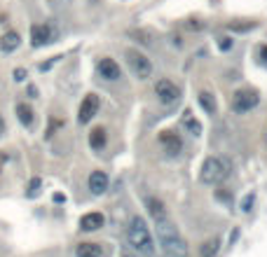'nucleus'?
Listing matches in <instances>:
<instances>
[{
    "label": "nucleus",
    "instance_id": "1",
    "mask_svg": "<svg viewBox=\"0 0 267 257\" xmlns=\"http://www.w3.org/2000/svg\"><path fill=\"white\" fill-rule=\"evenodd\" d=\"M157 227V241H160V248L167 252L169 257H185L190 252L185 239L181 236V231L176 229V224L171 220H162V222H155Z\"/></svg>",
    "mask_w": 267,
    "mask_h": 257
},
{
    "label": "nucleus",
    "instance_id": "2",
    "mask_svg": "<svg viewBox=\"0 0 267 257\" xmlns=\"http://www.w3.org/2000/svg\"><path fill=\"white\" fill-rule=\"evenodd\" d=\"M127 241L129 246L136 250V255L141 257H155V241H152V234L148 229V224H145L143 218H131L127 227Z\"/></svg>",
    "mask_w": 267,
    "mask_h": 257
},
{
    "label": "nucleus",
    "instance_id": "3",
    "mask_svg": "<svg viewBox=\"0 0 267 257\" xmlns=\"http://www.w3.org/2000/svg\"><path fill=\"white\" fill-rule=\"evenodd\" d=\"M232 173V164H230L225 157H206L204 164L199 169V180L204 185H220L225 182Z\"/></svg>",
    "mask_w": 267,
    "mask_h": 257
},
{
    "label": "nucleus",
    "instance_id": "4",
    "mask_svg": "<svg viewBox=\"0 0 267 257\" xmlns=\"http://www.w3.org/2000/svg\"><path fill=\"white\" fill-rule=\"evenodd\" d=\"M124 56H127V63H129V68H131V73L139 77V80H148V77L152 75V63L143 52L127 50L124 52Z\"/></svg>",
    "mask_w": 267,
    "mask_h": 257
},
{
    "label": "nucleus",
    "instance_id": "5",
    "mask_svg": "<svg viewBox=\"0 0 267 257\" xmlns=\"http://www.w3.org/2000/svg\"><path fill=\"white\" fill-rule=\"evenodd\" d=\"M258 103H260V94L251 87L239 89V91H234V96H232V110L234 112H239V115L251 112Z\"/></svg>",
    "mask_w": 267,
    "mask_h": 257
},
{
    "label": "nucleus",
    "instance_id": "6",
    "mask_svg": "<svg viewBox=\"0 0 267 257\" xmlns=\"http://www.w3.org/2000/svg\"><path fill=\"white\" fill-rule=\"evenodd\" d=\"M155 96L162 105H173L178 99H181V89H178L171 80L162 77V80H157V84H155Z\"/></svg>",
    "mask_w": 267,
    "mask_h": 257
},
{
    "label": "nucleus",
    "instance_id": "7",
    "mask_svg": "<svg viewBox=\"0 0 267 257\" xmlns=\"http://www.w3.org/2000/svg\"><path fill=\"white\" fill-rule=\"evenodd\" d=\"M99 108H101V99H99V96H96V94H87V96L82 99V103H80L78 122H80V124H89V122L96 117Z\"/></svg>",
    "mask_w": 267,
    "mask_h": 257
},
{
    "label": "nucleus",
    "instance_id": "8",
    "mask_svg": "<svg viewBox=\"0 0 267 257\" xmlns=\"http://www.w3.org/2000/svg\"><path fill=\"white\" fill-rule=\"evenodd\" d=\"M54 38H56V31L50 24H35V26H31V44L33 47H44Z\"/></svg>",
    "mask_w": 267,
    "mask_h": 257
},
{
    "label": "nucleus",
    "instance_id": "9",
    "mask_svg": "<svg viewBox=\"0 0 267 257\" xmlns=\"http://www.w3.org/2000/svg\"><path fill=\"white\" fill-rule=\"evenodd\" d=\"M110 250L106 243H96V241H82L75 246V257H108Z\"/></svg>",
    "mask_w": 267,
    "mask_h": 257
},
{
    "label": "nucleus",
    "instance_id": "10",
    "mask_svg": "<svg viewBox=\"0 0 267 257\" xmlns=\"http://www.w3.org/2000/svg\"><path fill=\"white\" fill-rule=\"evenodd\" d=\"M96 71H99V75L103 77V80H108V82H115V80H120L122 77V71H120V63H117L115 59H101L99 66H96Z\"/></svg>",
    "mask_w": 267,
    "mask_h": 257
},
{
    "label": "nucleus",
    "instance_id": "11",
    "mask_svg": "<svg viewBox=\"0 0 267 257\" xmlns=\"http://www.w3.org/2000/svg\"><path fill=\"white\" fill-rule=\"evenodd\" d=\"M145 208H148V215L152 218V222H162V220H169V211L164 206V201L157 197H145Z\"/></svg>",
    "mask_w": 267,
    "mask_h": 257
},
{
    "label": "nucleus",
    "instance_id": "12",
    "mask_svg": "<svg viewBox=\"0 0 267 257\" xmlns=\"http://www.w3.org/2000/svg\"><path fill=\"white\" fill-rule=\"evenodd\" d=\"M108 185H110V180H108L106 171H92V175H89V192H92V194L101 197V194L108 190Z\"/></svg>",
    "mask_w": 267,
    "mask_h": 257
},
{
    "label": "nucleus",
    "instance_id": "13",
    "mask_svg": "<svg viewBox=\"0 0 267 257\" xmlns=\"http://www.w3.org/2000/svg\"><path fill=\"white\" fill-rule=\"evenodd\" d=\"M103 224H106V218H103V213H99V211L84 213L82 218H80V229L82 231H96V229H101Z\"/></svg>",
    "mask_w": 267,
    "mask_h": 257
},
{
    "label": "nucleus",
    "instance_id": "14",
    "mask_svg": "<svg viewBox=\"0 0 267 257\" xmlns=\"http://www.w3.org/2000/svg\"><path fill=\"white\" fill-rule=\"evenodd\" d=\"M160 143L164 145V150H167L169 154H178L181 150H183V138L178 136L176 131H162Z\"/></svg>",
    "mask_w": 267,
    "mask_h": 257
},
{
    "label": "nucleus",
    "instance_id": "15",
    "mask_svg": "<svg viewBox=\"0 0 267 257\" xmlns=\"http://www.w3.org/2000/svg\"><path fill=\"white\" fill-rule=\"evenodd\" d=\"M106 143H108V133L103 126H96V129H92V133H89V148L92 150H103L106 148Z\"/></svg>",
    "mask_w": 267,
    "mask_h": 257
},
{
    "label": "nucleus",
    "instance_id": "16",
    "mask_svg": "<svg viewBox=\"0 0 267 257\" xmlns=\"http://www.w3.org/2000/svg\"><path fill=\"white\" fill-rule=\"evenodd\" d=\"M14 112H17V120L21 122L26 129H31L33 126V120H35V112H33V108L28 103H17V108H14Z\"/></svg>",
    "mask_w": 267,
    "mask_h": 257
},
{
    "label": "nucleus",
    "instance_id": "17",
    "mask_svg": "<svg viewBox=\"0 0 267 257\" xmlns=\"http://www.w3.org/2000/svg\"><path fill=\"white\" fill-rule=\"evenodd\" d=\"M21 44V38H19L17 31H7L3 38H0V50L5 52V54H10V52H14Z\"/></svg>",
    "mask_w": 267,
    "mask_h": 257
},
{
    "label": "nucleus",
    "instance_id": "18",
    "mask_svg": "<svg viewBox=\"0 0 267 257\" xmlns=\"http://www.w3.org/2000/svg\"><path fill=\"white\" fill-rule=\"evenodd\" d=\"M197 99H199V105L206 110V112H209V115H216L218 103H216V96H213L211 91H206V89H204V91H199Z\"/></svg>",
    "mask_w": 267,
    "mask_h": 257
},
{
    "label": "nucleus",
    "instance_id": "19",
    "mask_svg": "<svg viewBox=\"0 0 267 257\" xmlns=\"http://www.w3.org/2000/svg\"><path fill=\"white\" fill-rule=\"evenodd\" d=\"M218 250H220V239H209V241H204L202 243V248H199V255L202 257H216L218 255Z\"/></svg>",
    "mask_w": 267,
    "mask_h": 257
},
{
    "label": "nucleus",
    "instance_id": "20",
    "mask_svg": "<svg viewBox=\"0 0 267 257\" xmlns=\"http://www.w3.org/2000/svg\"><path fill=\"white\" fill-rule=\"evenodd\" d=\"M183 126L192 133V136H202V124L197 120H192V112H190V110L183 112Z\"/></svg>",
    "mask_w": 267,
    "mask_h": 257
},
{
    "label": "nucleus",
    "instance_id": "21",
    "mask_svg": "<svg viewBox=\"0 0 267 257\" xmlns=\"http://www.w3.org/2000/svg\"><path fill=\"white\" fill-rule=\"evenodd\" d=\"M258 24L256 21H230L228 28L230 31H234V33H246V31H253Z\"/></svg>",
    "mask_w": 267,
    "mask_h": 257
},
{
    "label": "nucleus",
    "instance_id": "22",
    "mask_svg": "<svg viewBox=\"0 0 267 257\" xmlns=\"http://www.w3.org/2000/svg\"><path fill=\"white\" fill-rule=\"evenodd\" d=\"M40 185H42L40 178H31V182H28V197H35L40 192Z\"/></svg>",
    "mask_w": 267,
    "mask_h": 257
},
{
    "label": "nucleus",
    "instance_id": "23",
    "mask_svg": "<svg viewBox=\"0 0 267 257\" xmlns=\"http://www.w3.org/2000/svg\"><path fill=\"white\" fill-rule=\"evenodd\" d=\"M232 44H234V40H232V38H228V35H222V38H218V47H220L222 52L232 50Z\"/></svg>",
    "mask_w": 267,
    "mask_h": 257
},
{
    "label": "nucleus",
    "instance_id": "24",
    "mask_svg": "<svg viewBox=\"0 0 267 257\" xmlns=\"http://www.w3.org/2000/svg\"><path fill=\"white\" fill-rule=\"evenodd\" d=\"M251 206H253V194H246L244 201H241V211H244V213H249Z\"/></svg>",
    "mask_w": 267,
    "mask_h": 257
},
{
    "label": "nucleus",
    "instance_id": "25",
    "mask_svg": "<svg viewBox=\"0 0 267 257\" xmlns=\"http://www.w3.org/2000/svg\"><path fill=\"white\" fill-rule=\"evenodd\" d=\"M258 59H260L262 66H267V44H260V47H258Z\"/></svg>",
    "mask_w": 267,
    "mask_h": 257
},
{
    "label": "nucleus",
    "instance_id": "26",
    "mask_svg": "<svg viewBox=\"0 0 267 257\" xmlns=\"http://www.w3.org/2000/svg\"><path fill=\"white\" fill-rule=\"evenodd\" d=\"M12 75H14V80H17V82H24V80H26V71H24V68H14V73H12Z\"/></svg>",
    "mask_w": 267,
    "mask_h": 257
},
{
    "label": "nucleus",
    "instance_id": "27",
    "mask_svg": "<svg viewBox=\"0 0 267 257\" xmlns=\"http://www.w3.org/2000/svg\"><path fill=\"white\" fill-rule=\"evenodd\" d=\"M5 164H7V152H0V171L5 169Z\"/></svg>",
    "mask_w": 267,
    "mask_h": 257
},
{
    "label": "nucleus",
    "instance_id": "28",
    "mask_svg": "<svg viewBox=\"0 0 267 257\" xmlns=\"http://www.w3.org/2000/svg\"><path fill=\"white\" fill-rule=\"evenodd\" d=\"M5 129H7V124H5V120H3V115H0V136L5 133Z\"/></svg>",
    "mask_w": 267,
    "mask_h": 257
},
{
    "label": "nucleus",
    "instance_id": "29",
    "mask_svg": "<svg viewBox=\"0 0 267 257\" xmlns=\"http://www.w3.org/2000/svg\"><path fill=\"white\" fill-rule=\"evenodd\" d=\"M120 257H139V255H136V252H131V250H122V255H120Z\"/></svg>",
    "mask_w": 267,
    "mask_h": 257
},
{
    "label": "nucleus",
    "instance_id": "30",
    "mask_svg": "<svg viewBox=\"0 0 267 257\" xmlns=\"http://www.w3.org/2000/svg\"><path fill=\"white\" fill-rule=\"evenodd\" d=\"M28 94H31V99H35V96H38V89H35V87H28Z\"/></svg>",
    "mask_w": 267,
    "mask_h": 257
},
{
    "label": "nucleus",
    "instance_id": "31",
    "mask_svg": "<svg viewBox=\"0 0 267 257\" xmlns=\"http://www.w3.org/2000/svg\"><path fill=\"white\" fill-rule=\"evenodd\" d=\"M265 141H267V133H265Z\"/></svg>",
    "mask_w": 267,
    "mask_h": 257
},
{
    "label": "nucleus",
    "instance_id": "32",
    "mask_svg": "<svg viewBox=\"0 0 267 257\" xmlns=\"http://www.w3.org/2000/svg\"><path fill=\"white\" fill-rule=\"evenodd\" d=\"M164 257H169V255H164Z\"/></svg>",
    "mask_w": 267,
    "mask_h": 257
}]
</instances>
